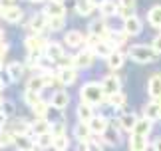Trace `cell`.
<instances>
[{
    "label": "cell",
    "instance_id": "6da1fadb",
    "mask_svg": "<svg viewBox=\"0 0 161 151\" xmlns=\"http://www.w3.org/2000/svg\"><path fill=\"white\" fill-rule=\"evenodd\" d=\"M106 93L102 90V81H86L80 87V103H88V105H102L106 103Z\"/></svg>",
    "mask_w": 161,
    "mask_h": 151
},
{
    "label": "cell",
    "instance_id": "7a4b0ae2",
    "mask_svg": "<svg viewBox=\"0 0 161 151\" xmlns=\"http://www.w3.org/2000/svg\"><path fill=\"white\" fill-rule=\"evenodd\" d=\"M127 58L131 62H135V64H151V62L157 60V54L147 44H133L127 50Z\"/></svg>",
    "mask_w": 161,
    "mask_h": 151
},
{
    "label": "cell",
    "instance_id": "3957f363",
    "mask_svg": "<svg viewBox=\"0 0 161 151\" xmlns=\"http://www.w3.org/2000/svg\"><path fill=\"white\" fill-rule=\"evenodd\" d=\"M66 56V50H64V42H58V40H48V46L44 50V58L48 62H52L56 66L58 62Z\"/></svg>",
    "mask_w": 161,
    "mask_h": 151
},
{
    "label": "cell",
    "instance_id": "277c9868",
    "mask_svg": "<svg viewBox=\"0 0 161 151\" xmlns=\"http://www.w3.org/2000/svg\"><path fill=\"white\" fill-rule=\"evenodd\" d=\"M24 46H26L28 52H36V54H44V50L48 46V40L42 34H30L24 40Z\"/></svg>",
    "mask_w": 161,
    "mask_h": 151
},
{
    "label": "cell",
    "instance_id": "5b68a950",
    "mask_svg": "<svg viewBox=\"0 0 161 151\" xmlns=\"http://www.w3.org/2000/svg\"><path fill=\"white\" fill-rule=\"evenodd\" d=\"M90 34L92 36H96V38H100V40H106V38L109 36V26H108V22H106V18H94V20L90 22Z\"/></svg>",
    "mask_w": 161,
    "mask_h": 151
},
{
    "label": "cell",
    "instance_id": "8992f818",
    "mask_svg": "<svg viewBox=\"0 0 161 151\" xmlns=\"http://www.w3.org/2000/svg\"><path fill=\"white\" fill-rule=\"evenodd\" d=\"M64 46L72 48V50H82L84 44H86V36L80 32V30H68L64 34Z\"/></svg>",
    "mask_w": 161,
    "mask_h": 151
},
{
    "label": "cell",
    "instance_id": "52a82bcc",
    "mask_svg": "<svg viewBox=\"0 0 161 151\" xmlns=\"http://www.w3.org/2000/svg\"><path fill=\"white\" fill-rule=\"evenodd\" d=\"M74 56H76V70H88V68H92L96 64V54L92 52V50L82 48Z\"/></svg>",
    "mask_w": 161,
    "mask_h": 151
},
{
    "label": "cell",
    "instance_id": "ba28073f",
    "mask_svg": "<svg viewBox=\"0 0 161 151\" xmlns=\"http://www.w3.org/2000/svg\"><path fill=\"white\" fill-rule=\"evenodd\" d=\"M88 125H90L92 133H94L96 137H102V135H103V133H106V131L109 129L111 121L108 119V115H103V113H100V115H97V113H96V117L92 119V121H90Z\"/></svg>",
    "mask_w": 161,
    "mask_h": 151
},
{
    "label": "cell",
    "instance_id": "9c48e42d",
    "mask_svg": "<svg viewBox=\"0 0 161 151\" xmlns=\"http://www.w3.org/2000/svg\"><path fill=\"white\" fill-rule=\"evenodd\" d=\"M102 90H103V93H106V98L114 96V93H117V92H121V80H119V76H115V74L106 76V78L102 80Z\"/></svg>",
    "mask_w": 161,
    "mask_h": 151
},
{
    "label": "cell",
    "instance_id": "30bf717a",
    "mask_svg": "<svg viewBox=\"0 0 161 151\" xmlns=\"http://www.w3.org/2000/svg\"><path fill=\"white\" fill-rule=\"evenodd\" d=\"M42 12L48 18H66V4H64V0H48L46 8Z\"/></svg>",
    "mask_w": 161,
    "mask_h": 151
},
{
    "label": "cell",
    "instance_id": "8fae6325",
    "mask_svg": "<svg viewBox=\"0 0 161 151\" xmlns=\"http://www.w3.org/2000/svg\"><path fill=\"white\" fill-rule=\"evenodd\" d=\"M121 30L125 32L129 38L131 36H139L141 32H143V20L135 14V16H131V18H127V20H123V26H121Z\"/></svg>",
    "mask_w": 161,
    "mask_h": 151
},
{
    "label": "cell",
    "instance_id": "7c38bea8",
    "mask_svg": "<svg viewBox=\"0 0 161 151\" xmlns=\"http://www.w3.org/2000/svg\"><path fill=\"white\" fill-rule=\"evenodd\" d=\"M28 28L32 30V34H42L44 36V32L48 30V16L44 14V12L34 14L32 18H30V22H28Z\"/></svg>",
    "mask_w": 161,
    "mask_h": 151
},
{
    "label": "cell",
    "instance_id": "4fadbf2b",
    "mask_svg": "<svg viewBox=\"0 0 161 151\" xmlns=\"http://www.w3.org/2000/svg\"><path fill=\"white\" fill-rule=\"evenodd\" d=\"M147 93H149L151 102H159L161 99V72H155L147 80Z\"/></svg>",
    "mask_w": 161,
    "mask_h": 151
},
{
    "label": "cell",
    "instance_id": "5bb4252c",
    "mask_svg": "<svg viewBox=\"0 0 161 151\" xmlns=\"http://www.w3.org/2000/svg\"><path fill=\"white\" fill-rule=\"evenodd\" d=\"M137 115H135L133 111H123L119 117H117V125L121 127V131H127L129 135L133 133V129H135V123H137Z\"/></svg>",
    "mask_w": 161,
    "mask_h": 151
},
{
    "label": "cell",
    "instance_id": "9a60e30c",
    "mask_svg": "<svg viewBox=\"0 0 161 151\" xmlns=\"http://www.w3.org/2000/svg\"><path fill=\"white\" fill-rule=\"evenodd\" d=\"M72 135H74V139H78V143H86V141H90L92 137H94V133H92V129H90V125L84 123V121H78L76 125H74Z\"/></svg>",
    "mask_w": 161,
    "mask_h": 151
},
{
    "label": "cell",
    "instance_id": "2e32d148",
    "mask_svg": "<svg viewBox=\"0 0 161 151\" xmlns=\"http://www.w3.org/2000/svg\"><path fill=\"white\" fill-rule=\"evenodd\" d=\"M68 103H70V93H68L66 90H58V92H54L52 93V98H50V105L54 109H60V111H64L68 108Z\"/></svg>",
    "mask_w": 161,
    "mask_h": 151
},
{
    "label": "cell",
    "instance_id": "e0dca14e",
    "mask_svg": "<svg viewBox=\"0 0 161 151\" xmlns=\"http://www.w3.org/2000/svg\"><path fill=\"white\" fill-rule=\"evenodd\" d=\"M32 133H34V137L44 135V133H52V121L48 117H36L32 121Z\"/></svg>",
    "mask_w": 161,
    "mask_h": 151
},
{
    "label": "cell",
    "instance_id": "ac0fdd59",
    "mask_svg": "<svg viewBox=\"0 0 161 151\" xmlns=\"http://www.w3.org/2000/svg\"><path fill=\"white\" fill-rule=\"evenodd\" d=\"M6 129H10L14 135H30L32 133V123L28 119H16L14 123H10Z\"/></svg>",
    "mask_w": 161,
    "mask_h": 151
},
{
    "label": "cell",
    "instance_id": "d6986e66",
    "mask_svg": "<svg viewBox=\"0 0 161 151\" xmlns=\"http://www.w3.org/2000/svg\"><path fill=\"white\" fill-rule=\"evenodd\" d=\"M143 117L149 121H161V103L159 102H147L143 108Z\"/></svg>",
    "mask_w": 161,
    "mask_h": 151
},
{
    "label": "cell",
    "instance_id": "ffe728a7",
    "mask_svg": "<svg viewBox=\"0 0 161 151\" xmlns=\"http://www.w3.org/2000/svg\"><path fill=\"white\" fill-rule=\"evenodd\" d=\"M14 147L18 151H34V147H36V137H32V135H16Z\"/></svg>",
    "mask_w": 161,
    "mask_h": 151
},
{
    "label": "cell",
    "instance_id": "44dd1931",
    "mask_svg": "<svg viewBox=\"0 0 161 151\" xmlns=\"http://www.w3.org/2000/svg\"><path fill=\"white\" fill-rule=\"evenodd\" d=\"M76 115H78V121H84V123H90L92 119L96 117V111H94V105H88V103H80L76 108Z\"/></svg>",
    "mask_w": 161,
    "mask_h": 151
},
{
    "label": "cell",
    "instance_id": "7402d4cb",
    "mask_svg": "<svg viewBox=\"0 0 161 151\" xmlns=\"http://www.w3.org/2000/svg\"><path fill=\"white\" fill-rule=\"evenodd\" d=\"M56 74H58V81L62 86H72V84H76V80H78L76 68H70V70H56Z\"/></svg>",
    "mask_w": 161,
    "mask_h": 151
},
{
    "label": "cell",
    "instance_id": "603a6c76",
    "mask_svg": "<svg viewBox=\"0 0 161 151\" xmlns=\"http://www.w3.org/2000/svg\"><path fill=\"white\" fill-rule=\"evenodd\" d=\"M106 62H108V68H109V70L115 74V72L119 70V68H121L123 64H125V54H123L121 50H115V52L111 54Z\"/></svg>",
    "mask_w": 161,
    "mask_h": 151
},
{
    "label": "cell",
    "instance_id": "cb8c5ba5",
    "mask_svg": "<svg viewBox=\"0 0 161 151\" xmlns=\"http://www.w3.org/2000/svg\"><path fill=\"white\" fill-rule=\"evenodd\" d=\"M115 127H119V125H117V121L111 123V125H109V129L102 135V141L106 143V145H109V147H115L117 143H119V133L115 131Z\"/></svg>",
    "mask_w": 161,
    "mask_h": 151
},
{
    "label": "cell",
    "instance_id": "d4e9b609",
    "mask_svg": "<svg viewBox=\"0 0 161 151\" xmlns=\"http://www.w3.org/2000/svg\"><path fill=\"white\" fill-rule=\"evenodd\" d=\"M6 72H8V76L12 78V81H20L24 72H26V66H24L22 62H10V64L6 66Z\"/></svg>",
    "mask_w": 161,
    "mask_h": 151
},
{
    "label": "cell",
    "instance_id": "484cf974",
    "mask_svg": "<svg viewBox=\"0 0 161 151\" xmlns=\"http://www.w3.org/2000/svg\"><path fill=\"white\" fill-rule=\"evenodd\" d=\"M44 87H46V81H44V78H42V74L30 76L28 81H26V90H30V92H38V93H42V92H44Z\"/></svg>",
    "mask_w": 161,
    "mask_h": 151
},
{
    "label": "cell",
    "instance_id": "4316f807",
    "mask_svg": "<svg viewBox=\"0 0 161 151\" xmlns=\"http://www.w3.org/2000/svg\"><path fill=\"white\" fill-rule=\"evenodd\" d=\"M22 18H24V10L20 6H12V8L4 10V20L8 24H18V22H22Z\"/></svg>",
    "mask_w": 161,
    "mask_h": 151
},
{
    "label": "cell",
    "instance_id": "83f0119b",
    "mask_svg": "<svg viewBox=\"0 0 161 151\" xmlns=\"http://www.w3.org/2000/svg\"><path fill=\"white\" fill-rule=\"evenodd\" d=\"M147 24L161 30V4H155L147 10Z\"/></svg>",
    "mask_w": 161,
    "mask_h": 151
},
{
    "label": "cell",
    "instance_id": "f1b7e54d",
    "mask_svg": "<svg viewBox=\"0 0 161 151\" xmlns=\"http://www.w3.org/2000/svg\"><path fill=\"white\" fill-rule=\"evenodd\" d=\"M115 52V48L111 46V44L108 42V40H100V44H97V46L94 48V54H96V58H109L111 54Z\"/></svg>",
    "mask_w": 161,
    "mask_h": 151
},
{
    "label": "cell",
    "instance_id": "f546056e",
    "mask_svg": "<svg viewBox=\"0 0 161 151\" xmlns=\"http://www.w3.org/2000/svg\"><path fill=\"white\" fill-rule=\"evenodd\" d=\"M147 147H149L147 137L131 133V137H129V151H147Z\"/></svg>",
    "mask_w": 161,
    "mask_h": 151
},
{
    "label": "cell",
    "instance_id": "4dcf8cb0",
    "mask_svg": "<svg viewBox=\"0 0 161 151\" xmlns=\"http://www.w3.org/2000/svg\"><path fill=\"white\" fill-rule=\"evenodd\" d=\"M151 129H153V121H149V119H145L143 115H141V117L137 119V123H135L133 133H135V135H143V137H147V135L151 133Z\"/></svg>",
    "mask_w": 161,
    "mask_h": 151
},
{
    "label": "cell",
    "instance_id": "1f68e13d",
    "mask_svg": "<svg viewBox=\"0 0 161 151\" xmlns=\"http://www.w3.org/2000/svg\"><path fill=\"white\" fill-rule=\"evenodd\" d=\"M127 38H129V36L123 32V30H117V32H114V30H111L109 36L106 38V40H108V42H109L115 50H119V46H123V44L127 42Z\"/></svg>",
    "mask_w": 161,
    "mask_h": 151
},
{
    "label": "cell",
    "instance_id": "d6a6232c",
    "mask_svg": "<svg viewBox=\"0 0 161 151\" xmlns=\"http://www.w3.org/2000/svg\"><path fill=\"white\" fill-rule=\"evenodd\" d=\"M117 12H119V4H117V0H108L106 4L100 6V16H102V18L117 16Z\"/></svg>",
    "mask_w": 161,
    "mask_h": 151
},
{
    "label": "cell",
    "instance_id": "836d02e7",
    "mask_svg": "<svg viewBox=\"0 0 161 151\" xmlns=\"http://www.w3.org/2000/svg\"><path fill=\"white\" fill-rule=\"evenodd\" d=\"M125 102H127V96L123 92H117L114 93V96H109L106 99V103L109 105L111 109H121V108H125Z\"/></svg>",
    "mask_w": 161,
    "mask_h": 151
},
{
    "label": "cell",
    "instance_id": "e575fe53",
    "mask_svg": "<svg viewBox=\"0 0 161 151\" xmlns=\"http://www.w3.org/2000/svg\"><path fill=\"white\" fill-rule=\"evenodd\" d=\"M74 8L80 16H90L96 10V6L92 4V0H74Z\"/></svg>",
    "mask_w": 161,
    "mask_h": 151
},
{
    "label": "cell",
    "instance_id": "d590c367",
    "mask_svg": "<svg viewBox=\"0 0 161 151\" xmlns=\"http://www.w3.org/2000/svg\"><path fill=\"white\" fill-rule=\"evenodd\" d=\"M54 145V135L52 133H44V135H38L36 137V147L38 149H52Z\"/></svg>",
    "mask_w": 161,
    "mask_h": 151
},
{
    "label": "cell",
    "instance_id": "8d00e7d4",
    "mask_svg": "<svg viewBox=\"0 0 161 151\" xmlns=\"http://www.w3.org/2000/svg\"><path fill=\"white\" fill-rule=\"evenodd\" d=\"M14 139H16V135L12 133L10 129H0V147H10V145H14Z\"/></svg>",
    "mask_w": 161,
    "mask_h": 151
},
{
    "label": "cell",
    "instance_id": "74e56055",
    "mask_svg": "<svg viewBox=\"0 0 161 151\" xmlns=\"http://www.w3.org/2000/svg\"><path fill=\"white\" fill-rule=\"evenodd\" d=\"M50 109H52V105H50V102H38L32 108V111H34V115L36 117H48V113H50Z\"/></svg>",
    "mask_w": 161,
    "mask_h": 151
},
{
    "label": "cell",
    "instance_id": "f35d334b",
    "mask_svg": "<svg viewBox=\"0 0 161 151\" xmlns=\"http://www.w3.org/2000/svg\"><path fill=\"white\" fill-rule=\"evenodd\" d=\"M68 147H70L68 133L66 135H54V145H52L54 151H68Z\"/></svg>",
    "mask_w": 161,
    "mask_h": 151
},
{
    "label": "cell",
    "instance_id": "ab89813d",
    "mask_svg": "<svg viewBox=\"0 0 161 151\" xmlns=\"http://www.w3.org/2000/svg\"><path fill=\"white\" fill-rule=\"evenodd\" d=\"M38 102H42V93H38V92H30V90L24 92V103H26L30 109H32Z\"/></svg>",
    "mask_w": 161,
    "mask_h": 151
},
{
    "label": "cell",
    "instance_id": "60d3db41",
    "mask_svg": "<svg viewBox=\"0 0 161 151\" xmlns=\"http://www.w3.org/2000/svg\"><path fill=\"white\" fill-rule=\"evenodd\" d=\"M56 68H58V70H70V68H76V56L66 54L64 58L56 64Z\"/></svg>",
    "mask_w": 161,
    "mask_h": 151
},
{
    "label": "cell",
    "instance_id": "b9f144b4",
    "mask_svg": "<svg viewBox=\"0 0 161 151\" xmlns=\"http://www.w3.org/2000/svg\"><path fill=\"white\" fill-rule=\"evenodd\" d=\"M66 28V18H48V30L50 32H60Z\"/></svg>",
    "mask_w": 161,
    "mask_h": 151
},
{
    "label": "cell",
    "instance_id": "7bdbcfd3",
    "mask_svg": "<svg viewBox=\"0 0 161 151\" xmlns=\"http://www.w3.org/2000/svg\"><path fill=\"white\" fill-rule=\"evenodd\" d=\"M52 135H66L64 119H60V121H52Z\"/></svg>",
    "mask_w": 161,
    "mask_h": 151
},
{
    "label": "cell",
    "instance_id": "ee69618b",
    "mask_svg": "<svg viewBox=\"0 0 161 151\" xmlns=\"http://www.w3.org/2000/svg\"><path fill=\"white\" fill-rule=\"evenodd\" d=\"M86 145H88L90 151H103V141L96 139V137H92L90 141H86Z\"/></svg>",
    "mask_w": 161,
    "mask_h": 151
},
{
    "label": "cell",
    "instance_id": "f6af8a7d",
    "mask_svg": "<svg viewBox=\"0 0 161 151\" xmlns=\"http://www.w3.org/2000/svg\"><path fill=\"white\" fill-rule=\"evenodd\" d=\"M0 109L6 113V117H12L14 115V102H12V99H4V103H2Z\"/></svg>",
    "mask_w": 161,
    "mask_h": 151
},
{
    "label": "cell",
    "instance_id": "bcb514c9",
    "mask_svg": "<svg viewBox=\"0 0 161 151\" xmlns=\"http://www.w3.org/2000/svg\"><path fill=\"white\" fill-rule=\"evenodd\" d=\"M133 12H135V8H129V6H119V12H117V16H121L123 20H127V18L135 16Z\"/></svg>",
    "mask_w": 161,
    "mask_h": 151
},
{
    "label": "cell",
    "instance_id": "7dc6e473",
    "mask_svg": "<svg viewBox=\"0 0 161 151\" xmlns=\"http://www.w3.org/2000/svg\"><path fill=\"white\" fill-rule=\"evenodd\" d=\"M149 46L153 48V52H155L157 56H161V34H157L155 38H153V40H151V44H149Z\"/></svg>",
    "mask_w": 161,
    "mask_h": 151
},
{
    "label": "cell",
    "instance_id": "c3c4849f",
    "mask_svg": "<svg viewBox=\"0 0 161 151\" xmlns=\"http://www.w3.org/2000/svg\"><path fill=\"white\" fill-rule=\"evenodd\" d=\"M8 50H10V46L6 42H0V60H4V56L8 54Z\"/></svg>",
    "mask_w": 161,
    "mask_h": 151
},
{
    "label": "cell",
    "instance_id": "681fc988",
    "mask_svg": "<svg viewBox=\"0 0 161 151\" xmlns=\"http://www.w3.org/2000/svg\"><path fill=\"white\" fill-rule=\"evenodd\" d=\"M0 80H2L4 81V86H10V84H14V81H12V78H10V76H8V72H2V74H0Z\"/></svg>",
    "mask_w": 161,
    "mask_h": 151
},
{
    "label": "cell",
    "instance_id": "f907efd6",
    "mask_svg": "<svg viewBox=\"0 0 161 151\" xmlns=\"http://www.w3.org/2000/svg\"><path fill=\"white\" fill-rule=\"evenodd\" d=\"M151 149H153V151H161V135H157L155 139H153V143H151Z\"/></svg>",
    "mask_w": 161,
    "mask_h": 151
},
{
    "label": "cell",
    "instance_id": "816d5d0a",
    "mask_svg": "<svg viewBox=\"0 0 161 151\" xmlns=\"http://www.w3.org/2000/svg\"><path fill=\"white\" fill-rule=\"evenodd\" d=\"M119 6H129V8H135V0H117Z\"/></svg>",
    "mask_w": 161,
    "mask_h": 151
},
{
    "label": "cell",
    "instance_id": "f5cc1de1",
    "mask_svg": "<svg viewBox=\"0 0 161 151\" xmlns=\"http://www.w3.org/2000/svg\"><path fill=\"white\" fill-rule=\"evenodd\" d=\"M0 6L6 10V8H12V6H16V4H14V0H0Z\"/></svg>",
    "mask_w": 161,
    "mask_h": 151
},
{
    "label": "cell",
    "instance_id": "db71d44e",
    "mask_svg": "<svg viewBox=\"0 0 161 151\" xmlns=\"http://www.w3.org/2000/svg\"><path fill=\"white\" fill-rule=\"evenodd\" d=\"M6 121H8V117H6V113L0 109V129H4V127H6Z\"/></svg>",
    "mask_w": 161,
    "mask_h": 151
},
{
    "label": "cell",
    "instance_id": "11a10c76",
    "mask_svg": "<svg viewBox=\"0 0 161 151\" xmlns=\"http://www.w3.org/2000/svg\"><path fill=\"white\" fill-rule=\"evenodd\" d=\"M106 2H108V0H92V4H94L96 8H100V6H102V4H106Z\"/></svg>",
    "mask_w": 161,
    "mask_h": 151
},
{
    "label": "cell",
    "instance_id": "9f6ffc18",
    "mask_svg": "<svg viewBox=\"0 0 161 151\" xmlns=\"http://www.w3.org/2000/svg\"><path fill=\"white\" fill-rule=\"evenodd\" d=\"M76 151H90V149H88V145H86V143H78Z\"/></svg>",
    "mask_w": 161,
    "mask_h": 151
},
{
    "label": "cell",
    "instance_id": "6f0895ef",
    "mask_svg": "<svg viewBox=\"0 0 161 151\" xmlns=\"http://www.w3.org/2000/svg\"><path fill=\"white\" fill-rule=\"evenodd\" d=\"M28 2H32V4H46L48 0H28Z\"/></svg>",
    "mask_w": 161,
    "mask_h": 151
},
{
    "label": "cell",
    "instance_id": "680465c9",
    "mask_svg": "<svg viewBox=\"0 0 161 151\" xmlns=\"http://www.w3.org/2000/svg\"><path fill=\"white\" fill-rule=\"evenodd\" d=\"M0 42H4V30L0 28Z\"/></svg>",
    "mask_w": 161,
    "mask_h": 151
},
{
    "label": "cell",
    "instance_id": "91938a15",
    "mask_svg": "<svg viewBox=\"0 0 161 151\" xmlns=\"http://www.w3.org/2000/svg\"><path fill=\"white\" fill-rule=\"evenodd\" d=\"M4 70H6V68H4V64H2V60H0V74H2Z\"/></svg>",
    "mask_w": 161,
    "mask_h": 151
},
{
    "label": "cell",
    "instance_id": "94428289",
    "mask_svg": "<svg viewBox=\"0 0 161 151\" xmlns=\"http://www.w3.org/2000/svg\"><path fill=\"white\" fill-rule=\"evenodd\" d=\"M4 87H6V86H4V81L0 80V93H2V90H4Z\"/></svg>",
    "mask_w": 161,
    "mask_h": 151
},
{
    "label": "cell",
    "instance_id": "6125c7cd",
    "mask_svg": "<svg viewBox=\"0 0 161 151\" xmlns=\"http://www.w3.org/2000/svg\"><path fill=\"white\" fill-rule=\"evenodd\" d=\"M0 18H4V8L0 6Z\"/></svg>",
    "mask_w": 161,
    "mask_h": 151
},
{
    "label": "cell",
    "instance_id": "be15d7a7",
    "mask_svg": "<svg viewBox=\"0 0 161 151\" xmlns=\"http://www.w3.org/2000/svg\"><path fill=\"white\" fill-rule=\"evenodd\" d=\"M2 103H4V98H2V93H0V108H2Z\"/></svg>",
    "mask_w": 161,
    "mask_h": 151
},
{
    "label": "cell",
    "instance_id": "e7e4bbea",
    "mask_svg": "<svg viewBox=\"0 0 161 151\" xmlns=\"http://www.w3.org/2000/svg\"><path fill=\"white\" fill-rule=\"evenodd\" d=\"M159 103H161V99H159Z\"/></svg>",
    "mask_w": 161,
    "mask_h": 151
},
{
    "label": "cell",
    "instance_id": "03108f58",
    "mask_svg": "<svg viewBox=\"0 0 161 151\" xmlns=\"http://www.w3.org/2000/svg\"><path fill=\"white\" fill-rule=\"evenodd\" d=\"M159 34H161V32H159Z\"/></svg>",
    "mask_w": 161,
    "mask_h": 151
}]
</instances>
